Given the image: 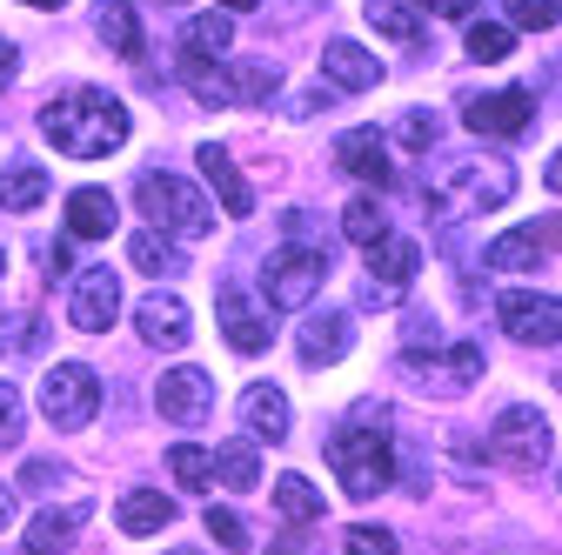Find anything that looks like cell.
Wrapping results in <instances>:
<instances>
[{"label": "cell", "mask_w": 562, "mask_h": 555, "mask_svg": "<svg viewBox=\"0 0 562 555\" xmlns=\"http://www.w3.org/2000/svg\"><path fill=\"white\" fill-rule=\"evenodd\" d=\"M41 261H47V282H54V274H67V268H75V261H67V241H54Z\"/></svg>", "instance_id": "obj_45"}, {"label": "cell", "mask_w": 562, "mask_h": 555, "mask_svg": "<svg viewBox=\"0 0 562 555\" xmlns=\"http://www.w3.org/2000/svg\"><path fill=\"white\" fill-rule=\"evenodd\" d=\"M215 308H222V335H228V349H235V355H261V349H268V321L255 315V302H248L235 282L215 295Z\"/></svg>", "instance_id": "obj_18"}, {"label": "cell", "mask_w": 562, "mask_h": 555, "mask_svg": "<svg viewBox=\"0 0 562 555\" xmlns=\"http://www.w3.org/2000/svg\"><path fill=\"white\" fill-rule=\"evenodd\" d=\"M341 555H395V535H389V529H375V522H362V529H348Z\"/></svg>", "instance_id": "obj_40"}, {"label": "cell", "mask_w": 562, "mask_h": 555, "mask_svg": "<svg viewBox=\"0 0 562 555\" xmlns=\"http://www.w3.org/2000/svg\"><path fill=\"white\" fill-rule=\"evenodd\" d=\"M94 408H101V375L88 362H54L41 375V415L54 429H88Z\"/></svg>", "instance_id": "obj_8"}, {"label": "cell", "mask_w": 562, "mask_h": 555, "mask_svg": "<svg viewBox=\"0 0 562 555\" xmlns=\"http://www.w3.org/2000/svg\"><path fill=\"white\" fill-rule=\"evenodd\" d=\"M75 529H81V509H47V516H34L27 522V555H60L67 542H75Z\"/></svg>", "instance_id": "obj_31"}, {"label": "cell", "mask_w": 562, "mask_h": 555, "mask_svg": "<svg viewBox=\"0 0 562 555\" xmlns=\"http://www.w3.org/2000/svg\"><path fill=\"white\" fill-rule=\"evenodd\" d=\"M8 522H14V496H8V489H0V529H8Z\"/></svg>", "instance_id": "obj_48"}, {"label": "cell", "mask_w": 562, "mask_h": 555, "mask_svg": "<svg viewBox=\"0 0 562 555\" xmlns=\"http://www.w3.org/2000/svg\"><path fill=\"white\" fill-rule=\"evenodd\" d=\"M362 14H369V27H375L382 41H395V47H415L422 34H429V21H422L415 0H362Z\"/></svg>", "instance_id": "obj_25"}, {"label": "cell", "mask_w": 562, "mask_h": 555, "mask_svg": "<svg viewBox=\"0 0 562 555\" xmlns=\"http://www.w3.org/2000/svg\"><path fill=\"white\" fill-rule=\"evenodd\" d=\"M369 254V302H395V295H408L415 288V274H422V248L408 241V235H382L375 248H362Z\"/></svg>", "instance_id": "obj_12"}, {"label": "cell", "mask_w": 562, "mask_h": 555, "mask_svg": "<svg viewBox=\"0 0 562 555\" xmlns=\"http://www.w3.org/2000/svg\"><path fill=\"white\" fill-rule=\"evenodd\" d=\"M21 8H67V0H21Z\"/></svg>", "instance_id": "obj_49"}, {"label": "cell", "mask_w": 562, "mask_h": 555, "mask_svg": "<svg viewBox=\"0 0 562 555\" xmlns=\"http://www.w3.org/2000/svg\"><path fill=\"white\" fill-rule=\"evenodd\" d=\"M422 8H436V14H449V21H469L475 0H422Z\"/></svg>", "instance_id": "obj_44"}, {"label": "cell", "mask_w": 562, "mask_h": 555, "mask_svg": "<svg viewBox=\"0 0 562 555\" xmlns=\"http://www.w3.org/2000/svg\"><path fill=\"white\" fill-rule=\"evenodd\" d=\"M509 47H516V27H503V21H469V60H509Z\"/></svg>", "instance_id": "obj_35"}, {"label": "cell", "mask_w": 562, "mask_h": 555, "mask_svg": "<svg viewBox=\"0 0 562 555\" xmlns=\"http://www.w3.org/2000/svg\"><path fill=\"white\" fill-rule=\"evenodd\" d=\"M181 47H194V54H228L235 47V14H194L188 34H181Z\"/></svg>", "instance_id": "obj_34"}, {"label": "cell", "mask_w": 562, "mask_h": 555, "mask_svg": "<svg viewBox=\"0 0 562 555\" xmlns=\"http://www.w3.org/2000/svg\"><path fill=\"white\" fill-rule=\"evenodd\" d=\"M155 408H161V422L168 429H194L215 415V375L207 369H168L155 382Z\"/></svg>", "instance_id": "obj_11"}, {"label": "cell", "mask_w": 562, "mask_h": 555, "mask_svg": "<svg viewBox=\"0 0 562 555\" xmlns=\"http://www.w3.org/2000/svg\"><path fill=\"white\" fill-rule=\"evenodd\" d=\"M328 468L341 482L348 502H375L395 482V449H389V415H362V422H341L328 435Z\"/></svg>", "instance_id": "obj_2"}, {"label": "cell", "mask_w": 562, "mask_h": 555, "mask_svg": "<svg viewBox=\"0 0 562 555\" xmlns=\"http://www.w3.org/2000/svg\"><path fill=\"white\" fill-rule=\"evenodd\" d=\"M41 321L34 315H21V321H0V355H27V349H41Z\"/></svg>", "instance_id": "obj_38"}, {"label": "cell", "mask_w": 562, "mask_h": 555, "mask_svg": "<svg viewBox=\"0 0 562 555\" xmlns=\"http://www.w3.org/2000/svg\"><path fill=\"white\" fill-rule=\"evenodd\" d=\"M14 67H21V54H14V41H0V88L14 81Z\"/></svg>", "instance_id": "obj_46"}, {"label": "cell", "mask_w": 562, "mask_h": 555, "mask_svg": "<svg viewBox=\"0 0 562 555\" xmlns=\"http://www.w3.org/2000/svg\"><path fill=\"white\" fill-rule=\"evenodd\" d=\"M60 482V468L54 462H27V475H21V489H54Z\"/></svg>", "instance_id": "obj_43"}, {"label": "cell", "mask_w": 562, "mask_h": 555, "mask_svg": "<svg viewBox=\"0 0 562 555\" xmlns=\"http://www.w3.org/2000/svg\"><path fill=\"white\" fill-rule=\"evenodd\" d=\"M335 161L356 174V181H369V188H389L395 181V161H389V141L375 127H348L341 141H335Z\"/></svg>", "instance_id": "obj_15"}, {"label": "cell", "mask_w": 562, "mask_h": 555, "mask_svg": "<svg viewBox=\"0 0 562 555\" xmlns=\"http://www.w3.org/2000/svg\"><path fill=\"white\" fill-rule=\"evenodd\" d=\"M127 261H134L140 274H155V282H161V274H181V248H175L161 228H140V235L127 241Z\"/></svg>", "instance_id": "obj_29"}, {"label": "cell", "mask_w": 562, "mask_h": 555, "mask_svg": "<svg viewBox=\"0 0 562 555\" xmlns=\"http://www.w3.org/2000/svg\"><path fill=\"white\" fill-rule=\"evenodd\" d=\"M549 248H555V222H536V228H509V235H496L482 261H488V268H503V274H516V268L549 261Z\"/></svg>", "instance_id": "obj_17"}, {"label": "cell", "mask_w": 562, "mask_h": 555, "mask_svg": "<svg viewBox=\"0 0 562 555\" xmlns=\"http://www.w3.org/2000/svg\"><path fill=\"white\" fill-rule=\"evenodd\" d=\"M168 475L181 482V489H215V455L194 449V442H175L168 449Z\"/></svg>", "instance_id": "obj_33"}, {"label": "cell", "mask_w": 562, "mask_h": 555, "mask_svg": "<svg viewBox=\"0 0 562 555\" xmlns=\"http://www.w3.org/2000/svg\"><path fill=\"white\" fill-rule=\"evenodd\" d=\"M516 194V168L503 155H475V161H442L429 174V201L456 207V215H496Z\"/></svg>", "instance_id": "obj_3"}, {"label": "cell", "mask_w": 562, "mask_h": 555, "mask_svg": "<svg viewBox=\"0 0 562 555\" xmlns=\"http://www.w3.org/2000/svg\"><path fill=\"white\" fill-rule=\"evenodd\" d=\"M207 535H215L228 555H248V522L235 509H207Z\"/></svg>", "instance_id": "obj_36"}, {"label": "cell", "mask_w": 562, "mask_h": 555, "mask_svg": "<svg viewBox=\"0 0 562 555\" xmlns=\"http://www.w3.org/2000/svg\"><path fill=\"white\" fill-rule=\"evenodd\" d=\"M114 315H121V274H114L108 261H101V268H81L75 302H67V321H75L81 335H101Z\"/></svg>", "instance_id": "obj_14"}, {"label": "cell", "mask_w": 562, "mask_h": 555, "mask_svg": "<svg viewBox=\"0 0 562 555\" xmlns=\"http://www.w3.org/2000/svg\"><path fill=\"white\" fill-rule=\"evenodd\" d=\"M114 522H121V535H161V529H175V502L161 489H127L114 502Z\"/></svg>", "instance_id": "obj_23"}, {"label": "cell", "mask_w": 562, "mask_h": 555, "mask_svg": "<svg viewBox=\"0 0 562 555\" xmlns=\"http://www.w3.org/2000/svg\"><path fill=\"white\" fill-rule=\"evenodd\" d=\"M181 81H188V94L207 101V107H255V101H268V94L281 88V67H228L222 54L181 47Z\"/></svg>", "instance_id": "obj_4"}, {"label": "cell", "mask_w": 562, "mask_h": 555, "mask_svg": "<svg viewBox=\"0 0 562 555\" xmlns=\"http://www.w3.org/2000/svg\"><path fill=\"white\" fill-rule=\"evenodd\" d=\"M322 75H328L335 88H348V94H362V88L382 81V60H375L369 47H356V41H328V47H322Z\"/></svg>", "instance_id": "obj_20"}, {"label": "cell", "mask_w": 562, "mask_h": 555, "mask_svg": "<svg viewBox=\"0 0 562 555\" xmlns=\"http://www.w3.org/2000/svg\"><path fill=\"white\" fill-rule=\"evenodd\" d=\"M274 509L289 529H308V522H322V489L308 475H274Z\"/></svg>", "instance_id": "obj_28"}, {"label": "cell", "mask_w": 562, "mask_h": 555, "mask_svg": "<svg viewBox=\"0 0 562 555\" xmlns=\"http://www.w3.org/2000/svg\"><path fill=\"white\" fill-rule=\"evenodd\" d=\"M436 114H402V148H415V155H429L436 148Z\"/></svg>", "instance_id": "obj_42"}, {"label": "cell", "mask_w": 562, "mask_h": 555, "mask_svg": "<svg viewBox=\"0 0 562 555\" xmlns=\"http://www.w3.org/2000/svg\"><path fill=\"white\" fill-rule=\"evenodd\" d=\"M241 429H248V442H289V395L255 382L241 395Z\"/></svg>", "instance_id": "obj_19"}, {"label": "cell", "mask_w": 562, "mask_h": 555, "mask_svg": "<svg viewBox=\"0 0 562 555\" xmlns=\"http://www.w3.org/2000/svg\"><path fill=\"white\" fill-rule=\"evenodd\" d=\"M348 349H356V321H348V315H308V321H302V362L328 369V362H341Z\"/></svg>", "instance_id": "obj_22"}, {"label": "cell", "mask_w": 562, "mask_h": 555, "mask_svg": "<svg viewBox=\"0 0 562 555\" xmlns=\"http://www.w3.org/2000/svg\"><path fill=\"white\" fill-rule=\"evenodd\" d=\"M422 349H442L436 315H408V328H402V355H422Z\"/></svg>", "instance_id": "obj_41"}, {"label": "cell", "mask_w": 562, "mask_h": 555, "mask_svg": "<svg viewBox=\"0 0 562 555\" xmlns=\"http://www.w3.org/2000/svg\"><path fill=\"white\" fill-rule=\"evenodd\" d=\"M488 462H503V468H516V475L549 468V415L529 408V401L503 408L496 429H488Z\"/></svg>", "instance_id": "obj_7"}, {"label": "cell", "mask_w": 562, "mask_h": 555, "mask_svg": "<svg viewBox=\"0 0 562 555\" xmlns=\"http://www.w3.org/2000/svg\"><path fill=\"white\" fill-rule=\"evenodd\" d=\"M47 168L41 161H14V168H0V215H27V207L47 201Z\"/></svg>", "instance_id": "obj_26"}, {"label": "cell", "mask_w": 562, "mask_h": 555, "mask_svg": "<svg viewBox=\"0 0 562 555\" xmlns=\"http://www.w3.org/2000/svg\"><path fill=\"white\" fill-rule=\"evenodd\" d=\"M341 235L356 241V248H375V241L389 235V207H382L375 194H356V201L341 207Z\"/></svg>", "instance_id": "obj_30"}, {"label": "cell", "mask_w": 562, "mask_h": 555, "mask_svg": "<svg viewBox=\"0 0 562 555\" xmlns=\"http://www.w3.org/2000/svg\"><path fill=\"white\" fill-rule=\"evenodd\" d=\"M27 429V408H21V388L14 382H0V449H14Z\"/></svg>", "instance_id": "obj_37"}, {"label": "cell", "mask_w": 562, "mask_h": 555, "mask_svg": "<svg viewBox=\"0 0 562 555\" xmlns=\"http://www.w3.org/2000/svg\"><path fill=\"white\" fill-rule=\"evenodd\" d=\"M168 8H181V0H168Z\"/></svg>", "instance_id": "obj_51"}, {"label": "cell", "mask_w": 562, "mask_h": 555, "mask_svg": "<svg viewBox=\"0 0 562 555\" xmlns=\"http://www.w3.org/2000/svg\"><path fill=\"white\" fill-rule=\"evenodd\" d=\"M215 482H228V489H261V462H255V442H222L215 449Z\"/></svg>", "instance_id": "obj_32"}, {"label": "cell", "mask_w": 562, "mask_h": 555, "mask_svg": "<svg viewBox=\"0 0 562 555\" xmlns=\"http://www.w3.org/2000/svg\"><path fill=\"white\" fill-rule=\"evenodd\" d=\"M496 321H503L509 341H522V349H555L562 341V308H555V295H536V288L496 295Z\"/></svg>", "instance_id": "obj_10"}, {"label": "cell", "mask_w": 562, "mask_h": 555, "mask_svg": "<svg viewBox=\"0 0 562 555\" xmlns=\"http://www.w3.org/2000/svg\"><path fill=\"white\" fill-rule=\"evenodd\" d=\"M114 194L108 188H75V194H67V235H75V241H108L114 235Z\"/></svg>", "instance_id": "obj_21"}, {"label": "cell", "mask_w": 562, "mask_h": 555, "mask_svg": "<svg viewBox=\"0 0 562 555\" xmlns=\"http://www.w3.org/2000/svg\"><path fill=\"white\" fill-rule=\"evenodd\" d=\"M475 375H482V349H475V341H456L449 355H436V349H429V362H422V355H402V382H408V388H422V395H436V401L469 395V388H475Z\"/></svg>", "instance_id": "obj_9"}, {"label": "cell", "mask_w": 562, "mask_h": 555, "mask_svg": "<svg viewBox=\"0 0 562 555\" xmlns=\"http://www.w3.org/2000/svg\"><path fill=\"white\" fill-rule=\"evenodd\" d=\"M462 121H469L475 134H496V141H509V134H529V121H536V94H529V88L475 94V101L462 107Z\"/></svg>", "instance_id": "obj_13"}, {"label": "cell", "mask_w": 562, "mask_h": 555, "mask_svg": "<svg viewBox=\"0 0 562 555\" xmlns=\"http://www.w3.org/2000/svg\"><path fill=\"white\" fill-rule=\"evenodd\" d=\"M134 321H140V341H155V349H188V335H194V315L181 295H148L134 308Z\"/></svg>", "instance_id": "obj_16"}, {"label": "cell", "mask_w": 562, "mask_h": 555, "mask_svg": "<svg viewBox=\"0 0 562 555\" xmlns=\"http://www.w3.org/2000/svg\"><path fill=\"white\" fill-rule=\"evenodd\" d=\"M94 34L108 41V54L140 60V21H134V0H101V8H94Z\"/></svg>", "instance_id": "obj_27"}, {"label": "cell", "mask_w": 562, "mask_h": 555, "mask_svg": "<svg viewBox=\"0 0 562 555\" xmlns=\"http://www.w3.org/2000/svg\"><path fill=\"white\" fill-rule=\"evenodd\" d=\"M0 268H8V254H0Z\"/></svg>", "instance_id": "obj_50"}, {"label": "cell", "mask_w": 562, "mask_h": 555, "mask_svg": "<svg viewBox=\"0 0 562 555\" xmlns=\"http://www.w3.org/2000/svg\"><path fill=\"white\" fill-rule=\"evenodd\" d=\"M194 161H201V174H207V181H215V194H222V215H248V207H255V194H248V181H241L235 155L207 141V148H194Z\"/></svg>", "instance_id": "obj_24"}, {"label": "cell", "mask_w": 562, "mask_h": 555, "mask_svg": "<svg viewBox=\"0 0 562 555\" xmlns=\"http://www.w3.org/2000/svg\"><path fill=\"white\" fill-rule=\"evenodd\" d=\"M322 282H328V248H302V241L274 248L268 268H261L268 308H308V302L322 295Z\"/></svg>", "instance_id": "obj_6"}, {"label": "cell", "mask_w": 562, "mask_h": 555, "mask_svg": "<svg viewBox=\"0 0 562 555\" xmlns=\"http://www.w3.org/2000/svg\"><path fill=\"white\" fill-rule=\"evenodd\" d=\"M41 134L54 141V155H67V161H101V155L127 148L134 114L108 88H67V94H54L41 107Z\"/></svg>", "instance_id": "obj_1"}, {"label": "cell", "mask_w": 562, "mask_h": 555, "mask_svg": "<svg viewBox=\"0 0 562 555\" xmlns=\"http://www.w3.org/2000/svg\"><path fill=\"white\" fill-rule=\"evenodd\" d=\"M134 207L148 215L168 241H207L215 235V207H207L181 174H161V168H148L134 181Z\"/></svg>", "instance_id": "obj_5"}, {"label": "cell", "mask_w": 562, "mask_h": 555, "mask_svg": "<svg viewBox=\"0 0 562 555\" xmlns=\"http://www.w3.org/2000/svg\"><path fill=\"white\" fill-rule=\"evenodd\" d=\"M509 27L549 34V27H555V0H509Z\"/></svg>", "instance_id": "obj_39"}, {"label": "cell", "mask_w": 562, "mask_h": 555, "mask_svg": "<svg viewBox=\"0 0 562 555\" xmlns=\"http://www.w3.org/2000/svg\"><path fill=\"white\" fill-rule=\"evenodd\" d=\"M222 8H228V14H255V8H261V0H222Z\"/></svg>", "instance_id": "obj_47"}]
</instances>
